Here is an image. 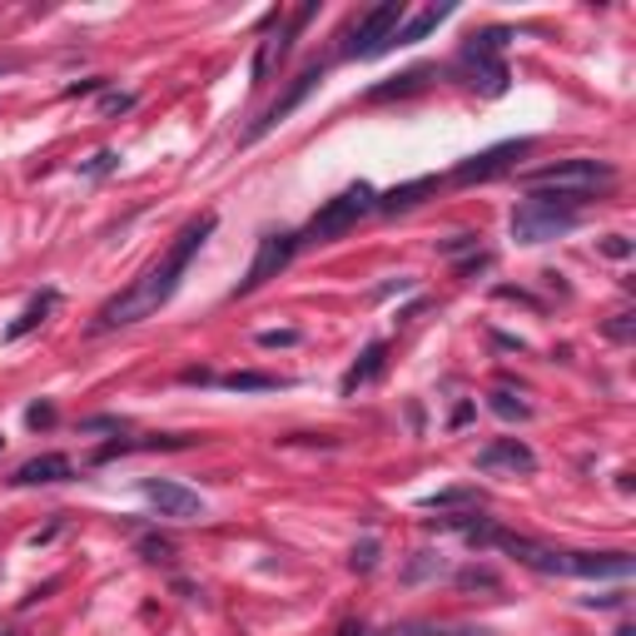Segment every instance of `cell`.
Instances as JSON below:
<instances>
[{
  "label": "cell",
  "mask_w": 636,
  "mask_h": 636,
  "mask_svg": "<svg viewBox=\"0 0 636 636\" xmlns=\"http://www.w3.org/2000/svg\"><path fill=\"white\" fill-rule=\"evenodd\" d=\"M373 209H378V189H373V184H348L343 194H333V199H328V204L304 224V234H298V248H304V244H333V239H343L348 229H358V219H368Z\"/></svg>",
  "instance_id": "cell-5"
},
{
  "label": "cell",
  "mask_w": 636,
  "mask_h": 636,
  "mask_svg": "<svg viewBox=\"0 0 636 636\" xmlns=\"http://www.w3.org/2000/svg\"><path fill=\"white\" fill-rule=\"evenodd\" d=\"M457 502H477V492H467V487H453V492H437V497H427V512H443V507H457Z\"/></svg>",
  "instance_id": "cell-24"
},
{
  "label": "cell",
  "mask_w": 636,
  "mask_h": 636,
  "mask_svg": "<svg viewBox=\"0 0 636 636\" xmlns=\"http://www.w3.org/2000/svg\"><path fill=\"white\" fill-rule=\"evenodd\" d=\"M447 15H453V6H427V10H417L413 20H403V25H398L393 45H417V40H427V35H433V30L443 25Z\"/></svg>",
  "instance_id": "cell-16"
},
{
  "label": "cell",
  "mask_w": 636,
  "mask_h": 636,
  "mask_svg": "<svg viewBox=\"0 0 636 636\" xmlns=\"http://www.w3.org/2000/svg\"><path fill=\"white\" fill-rule=\"evenodd\" d=\"M314 15H318L314 0H308V6H298V10H268L264 35H258V45H254V89H268V85H274L278 65L288 60L294 40L304 35L308 20H314Z\"/></svg>",
  "instance_id": "cell-4"
},
{
  "label": "cell",
  "mask_w": 636,
  "mask_h": 636,
  "mask_svg": "<svg viewBox=\"0 0 636 636\" xmlns=\"http://www.w3.org/2000/svg\"><path fill=\"white\" fill-rule=\"evenodd\" d=\"M477 473H507V477H532L537 453L522 437H492L487 447H477Z\"/></svg>",
  "instance_id": "cell-12"
},
{
  "label": "cell",
  "mask_w": 636,
  "mask_h": 636,
  "mask_svg": "<svg viewBox=\"0 0 636 636\" xmlns=\"http://www.w3.org/2000/svg\"><path fill=\"white\" fill-rule=\"evenodd\" d=\"M135 105V95H105L99 99V115H119V109H129Z\"/></svg>",
  "instance_id": "cell-30"
},
{
  "label": "cell",
  "mask_w": 636,
  "mask_h": 636,
  "mask_svg": "<svg viewBox=\"0 0 636 636\" xmlns=\"http://www.w3.org/2000/svg\"><path fill=\"white\" fill-rule=\"evenodd\" d=\"M437 248H443V254H477V234H453V239H443V244H437Z\"/></svg>",
  "instance_id": "cell-27"
},
{
  "label": "cell",
  "mask_w": 636,
  "mask_h": 636,
  "mask_svg": "<svg viewBox=\"0 0 636 636\" xmlns=\"http://www.w3.org/2000/svg\"><path fill=\"white\" fill-rule=\"evenodd\" d=\"M25 423L30 427H55V403H30L25 407Z\"/></svg>",
  "instance_id": "cell-26"
},
{
  "label": "cell",
  "mask_w": 636,
  "mask_h": 636,
  "mask_svg": "<svg viewBox=\"0 0 636 636\" xmlns=\"http://www.w3.org/2000/svg\"><path fill=\"white\" fill-rule=\"evenodd\" d=\"M55 304H60V294H55V288H40V294L25 304V314H20L15 324L6 328V338H25L30 328H40V324H45V314H50V308H55Z\"/></svg>",
  "instance_id": "cell-19"
},
{
  "label": "cell",
  "mask_w": 636,
  "mask_h": 636,
  "mask_svg": "<svg viewBox=\"0 0 636 636\" xmlns=\"http://www.w3.org/2000/svg\"><path fill=\"white\" fill-rule=\"evenodd\" d=\"M214 224H219L214 214L189 219V224L174 234V244H169L165 254H159L155 264H149L145 274H139L135 284L125 288V294H115L109 304H99V314H95V324H89V333H115V328H135V324H145V318H155L159 308L174 298L179 278L189 274V264H194V254L204 248V239L214 234Z\"/></svg>",
  "instance_id": "cell-1"
},
{
  "label": "cell",
  "mask_w": 636,
  "mask_h": 636,
  "mask_svg": "<svg viewBox=\"0 0 636 636\" xmlns=\"http://www.w3.org/2000/svg\"><path fill=\"white\" fill-rule=\"evenodd\" d=\"M403 20H407L403 0H383V6L363 10V15L353 20V30H348V40H343V55L348 60H378V55H388Z\"/></svg>",
  "instance_id": "cell-7"
},
{
  "label": "cell",
  "mask_w": 636,
  "mask_h": 636,
  "mask_svg": "<svg viewBox=\"0 0 636 636\" xmlns=\"http://www.w3.org/2000/svg\"><path fill=\"white\" fill-rule=\"evenodd\" d=\"M155 447H189V437H115L95 453V463H109L119 453H155Z\"/></svg>",
  "instance_id": "cell-18"
},
{
  "label": "cell",
  "mask_w": 636,
  "mask_h": 636,
  "mask_svg": "<svg viewBox=\"0 0 636 636\" xmlns=\"http://www.w3.org/2000/svg\"><path fill=\"white\" fill-rule=\"evenodd\" d=\"M139 547H145V556H149V562H169V552H174V547H169V542H155V537H149V542H139Z\"/></svg>",
  "instance_id": "cell-32"
},
{
  "label": "cell",
  "mask_w": 636,
  "mask_h": 636,
  "mask_svg": "<svg viewBox=\"0 0 636 636\" xmlns=\"http://www.w3.org/2000/svg\"><path fill=\"white\" fill-rule=\"evenodd\" d=\"M606 338H616V343H626V338H632V314H616L612 324H606Z\"/></svg>",
  "instance_id": "cell-29"
},
{
  "label": "cell",
  "mask_w": 636,
  "mask_h": 636,
  "mask_svg": "<svg viewBox=\"0 0 636 636\" xmlns=\"http://www.w3.org/2000/svg\"><path fill=\"white\" fill-rule=\"evenodd\" d=\"M457 582H463V586H497V576L487 572V566H467V572L457 576Z\"/></svg>",
  "instance_id": "cell-28"
},
{
  "label": "cell",
  "mask_w": 636,
  "mask_h": 636,
  "mask_svg": "<svg viewBox=\"0 0 636 636\" xmlns=\"http://www.w3.org/2000/svg\"><path fill=\"white\" fill-rule=\"evenodd\" d=\"M427 194H437V179L433 174L413 179V184H398V189H388V194H378V214H407V209H417Z\"/></svg>",
  "instance_id": "cell-15"
},
{
  "label": "cell",
  "mask_w": 636,
  "mask_h": 636,
  "mask_svg": "<svg viewBox=\"0 0 636 636\" xmlns=\"http://www.w3.org/2000/svg\"><path fill=\"white\" fill-rule=\"evenodd\" d=\"M95 89H105V80H80V85H70L65 95H70V99H80V95H95Z\"/></svg>",
  "instance_id": "cell-33"
},
{
  "label": "cell",
  "mask_w": 636,
  "mask_h": 636,
  "mask_svg": "<svg viewBox=\"0 0 636 636\" xmlns=\"http://www.w3.org/2000/svg\"><path fill=\"white\" fill-rule=\"evenodd\" d=\"M70 477H75V467H70L65 453H40V457H30V463H20L10 483H15V487H40V483H70Z\"/></svg>",
  "instance_id": "cell-13"
},
{
  "label": "cell",
  "mask_w": 636,
  "mask_h": 636,
  "mask_svg": "<svg viewBox=\"0 0 636 636\" xmlns=\"http://www.w3.org/2000/svg\"><path fill=\"white\" fill-rule=\"evenodd\" d=\"M586 606H626V592H606V596H586Z\"/></svg>",
  "instance_id": "cell-34"
},
{
  "label": "cell",
  "mask_w": 636,
  "mask_h": 636,
  "mask_svg": "<svg viewBox=\"0 0 636 636\" xmlns=\"http://www.w3.org/2000/svg\"><path fill=\"white\" fill-rule=\"evenodd\" d=\"M0 447H6V437H0Z\"/></svg>",
  "instance_id": "cell-37"
},
{
  "label": "cell",
  "mask_w": 636,
  "mask_h": 636,
  "mask_svg": "<svg viewBox=\"0 0 636 636\" xmlns=\"http://www.w3.org/2000/svg\"><path fill=\"white\" fill-rule=\"evenodd\" d=\"M294 254H298V234H264L258 239V248H254V264H248V274L234 284V298H244V294H254V288H264L268 278H278L288 264H294Z\"/></svg>",
  "instance_id": "cell-9"
},
{
  "label": "cell",
  "mask_w": 636,
  "mask_h": 636,
  "mask_svg": "<svg viewBox=\"0 0 636 636\" xmlns=\"http://www.w3.org/2000/svg\"><path fill=\"white\" fill-rule=\"evenodd\" d=\"M298 333L294 328H268V333H258V348H294Z\"/></svg>",
  "instance_id": "cell-25"
},
{
  "label": "cell",
  "mask_w": 636,
  "mask_h": 636,
  "mask_svg": "<svg viewBox=\"0 0 636 636\" xmlns=\"http://www.w3.org/2000/svg\"><path fill=\"white\" fill-rule=\"evenodd\" d=\"M507 40H512V30L492 25V30H477V35H467V45L457 50V70L467 75V85L483 89V95H502L507 89Z\"/></svg>",
  "instance_id": "cell-6"
},
{
  "label": "cell",
  "mask_w": 636,
  "mask_h": 636,
  "mask_svg": "<svg viewBox=\"0 0 636 636\" xmlns=\"http://www.w3.org/2000/svg\"><path fill=\"white\" fill-rule=\"evenodd\" d=\"M427 80H433V70L427 65H417V70H407V75H393L388 85H373L368 89V99H393V95H413V89H423Z\"/></svg>",
  "instance_id": "cell-20"
},
{
  "label": "cell",
  "mask_w": 636,
  "mask_h": 636,
  "mask_svg": "<svg viewBox=\"0 0 636 636\" xmlns=\"http://www.w3.org/2000/svg\"><path fill=\"white\" fill-rule=\"evenodd\" d=\"M532 155V139H502V145L483 149V155L463 159V165L453 169V184H487V179L507 174V169H517V159Z\"/></svg>",
  "instance_id": "cell-11"
},
{
  "label": "cell",
  "mask_w": 636,
  "mask_h": 636,
  "mask_svg": "<svg viewBox=\"0 0 636 636\" xmlns=\"http://www.w3.org/2000/svg\"><path fill=\"white\" fill-rule=\"evenodd\" d=\"M219 388H229V393H278V388H288L278 373H254V368H239V373H224L214 378Z\"/></svg>",
  "instance_id": "cell-17"
},
{
  "label": "cell",
  "mask_w": 636,
  "mask_h": 636,
  "mask_svg": "<svg viewBox=\"0 0 636 636\" xmlns=\"http://www.w3.org/2000/svg\"><path fill=\"white\" fill-rule=\"evenodd\" d=\"M437 572H443V552H413V562L403 566V582L417 586L423 576H437Z\"/></svg>",
  "instance_id": "cell-22"
},
{
  "label": "cell",
  "mask_w": 636,
  "mask_h": 636,
  "mask_svg": "<svg viewBox=\"0 0 636 636\" xmlns=\"http://www.w3.org/2000/svg\"><path fill=\"white\" fill-rule=\"evenodd\" d=\"M487 407H492L502 423H527V417H532V407H527L512 388H492V393H487Z\"/></svg>",
  "instance_id": "cell-21"
},
{
  "label": "cell",
  "mask_w": 636,
  "mask_h": 636,
  "mask_svg": "<svg viewBox=\"0 0 636 636\" xmlns=\"http://www.w3.org/2000/svg\"><path fill=\"white\" fill-rule=\"evenodd\" d=\"M602 254H612V258H626V254H632V244H626L622 234H606V239H602Z\"/></svg>",
  "instance_id": "cell-31"
},
{
  "label": "cell",
  "mask_w": 636,
  "mask_h": 636,
  "mask_svg": "<svg viewBox=\"0 0 636 636\" xmlns=\"http://www.w3.org/2000/svg\"><path fill=\"white\" fill-rule=\"evenodd\" d=\"M383 363H388V343H368L363 353H358L353 363H348V373L338 378V393H343V398H353L358 388H368L378 373H383Z\"/></svg>",
  "instance_id": "cell-14"
},
{
  "label": "cell",
  "mask_w": 636,
  "mask_h": 636,
  "mask_svg": "<svg viewBox=\"0 0 636 636\" xmlns=\"http://www.w3.org/2000/svg\"><path fill=\"white\" fill-rule=\"evenodd\" d=\"M582 209H586V199L527 194V199H517V209H512V219H507V229H512L517 244L537 248V244H552V239L572 234V229L582 224Z\"/></svg>",
  "instance_id": "cell-2"
},
{
  "label": "cell",
  "mask_w": 636,
  "mask_h": 636,
  "mask_svg": "<svg viewBox=\"0 0 636 636\" xmlns=\"http://www.w3.org/2000/svg\"><path fill=\"white\" fill-rule=\"evenodd\" d=\"M527 194H566V199H586L592 204L596 194L616 184V169L606 159H556V165L527 169L522 174Z\"/></svg>",
  "instance_id": "cell-3"
},
{
  "label": "cell",
  "mask_w": 636,
  "mask_h": 636,
  "mask_svg": "<svg viewBox=\"0 0 636 636\" xmlns=\"http://www.w3.org/2000/svg\"><path fill=\"white\" fill-rule=\"evenodd\" d=\"M145 502L155 507L159 517H169V522H199V517L209 512V502L194 492V487L174 483V477H145Z\"/></svg>",
  "instance_id": "cell-10"
},
{
  "label": "cell",
  "mask_w": 636,
  "mask_h": 636,
  "mask_svg": "<svg viewBox=\"0 0 636 636\" xmlns=\"http://www.w3.org/2000/svg\"><path fill=\"white\" fill-rule=\"evenodd\" d=\"M348 566H353V572H373V566H378V542H373V537H363V542H358L353 547V556H348Z\"/></svg>",
  "instance_id": "cell-23"
},
{
  "label": "cell",
  "mask_w": 636,
  "mask_h": 636,
  "mask_svg": "<svg viewBox=\"0 0 636 636\" xmlns=\"http://www.w3.org/2000/svg\"><path fill=\"white\" fill-rule=\"evenodd\" d=\"M105 169H115V155H109V149H99L95 165H89V174H105Z\"/></svg>",
  "instance_id": "cell-35"
},
{
  "label": "cell",
  "mask_w": 636,
  "mask_h": 636,
  "mask_svg": "<svg viewBox=\"0 0 636 636\" xmlns=\"http://www.w3.org/2000/svg\"><path fill=\"white\" fill-rule=\"evenodd\" d=\"M6 70H10V60H0V75H6Z\"/></svg>",
  "instance_id": "cell-36"
},
{
  "label": "cell",
  "mask_w": 636,
  "mask_h": 636,
  "mask_svg": "<svg viewBox=\"0 0 636 636\" xmlns=\"http://www.w3.org/2000/svg\"><path fill=\"white\" fill-rule=\"evenodd\" d=\"M324 75H328V65H324V60H308V65H304V70H298V75H294V85H288V89H284V95H278V99H274V105H268V109H264V115H258V119H254V125H248V129H244V135H239V145H254V139H264V135H268V129H274V125H278V119H288V115H294V109H298V105H304V99H308V95H314V89H318V85H324Z\"/></svg>",
  "instance_id": "cell-8"
}]
</instances>
